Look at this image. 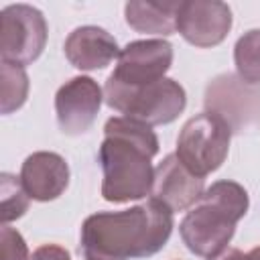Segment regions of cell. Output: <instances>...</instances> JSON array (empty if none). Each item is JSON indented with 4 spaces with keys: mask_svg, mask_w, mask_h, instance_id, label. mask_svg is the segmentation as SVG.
Masks as SVG:
<instances>
[{
    "mask_svg": "<svg viewBox=\"0 0 260 260\" xmlns=\"http://www.w3.org/2000/svg\"><path fill=\"white\" fill-rule=\"evenodd\" d=\"M20 181L24 191L35 201H53L69 185L67 160L51 150H39L24 158L20 167Z\"/></svg>",
    "mask_w": 260,
    "mask_h": 260,
    "instance_id": "cell-12",
    "label": "cell"
},
{
    "mask_svg": "<svg viewBox=\"0 0 260 260\" xmlns=\"http://www.w3.org/2000/svg\"><path fill=\"white\" fill-rule=\"evenodd\" d=\"M28 246L22 234L8 223L0 228V260H28Z\"/></svg>",
    "mask_w": 260,
    "mask_h": 260,
    "instance_id": "cell-18",
    "label": "cell"
},
{
    "mask_svg": "<svg viewBox=\"0 0 260 260\" xmlns=\"http://www.w3.org/2000/svg\"><path fill=\"white\" fill-rule=\"evenodd\" d=\"M205 112L217 116L232 134L252 132L260 126V85L244 81L238 73L213 77L203 95Z\"/></svg>",
    "mask_w": 260,
    "mask_h": 260,
    "instance_id": "cell-6",
    "label": "cell"
},
{
    "mask_svg": "<svg viewBox=\"0 0 260 260\" xmlns=\"http://www.w3.org/2000/svg\"><path fill=\"white\" fill-rule=\"evenodd\" d=\"M104 100V89L95 79L77 75L65 81L55 93L57 124L63 134L79 136L91 128Z\"/></svg>",
    "mask_w": 260,
    "mask_h": 260,
    "instance_id": "cell-10",
    "label": "cell"
},
{
    "mask_svg": "<svg viewBox=\"0 0 260 260\" xmlns=\"http://www.w3.org/2000/svg\"><path fill=\"white\" fill-rule=\"evenodd\" d=\"M248 256H250V260H260V246L252 248V250L248 252Z\"/></svg>",
    "mask_w": 260,
    "mask_h": 260,
    "instance_id": "cell-21",
    "label": "cell"
},
{
    "mask_svg": "<svg viewBox=\"0 0 260 260\" xmlns=\"http://www.w3.org/2000/svg\"><path fill=\"white\" fill-rule=\"evenodd\" d=\"M28 260H71V254L59 244H43L30 254Z\"/></svg>",
    "mask_w": 260,
    "mask_h": 260,
    "instance_id": "cell-19",
    "label": "cell"
},
{
    "mask_svg": "<svg viewBox=\"0 0 260 260\" xmlns=\"http://www.w3.org/2000/svg\"><path fill=\"white\" fill-rule=\"evenodd\" d=\"M173 211L156 199L122 211H98L81 225L85 260L148 258L165 248L173 234Z\"/></svg>",
    "mask_w": 260,
    "mask_h": 260,
    "instance_id": "cell-1",
    "label": "cell"
},
{
    "mask_svg": "<svg viewBox=\"0 0 260 260\" xmlns=\"http://www.w3.org/2000/svg\"><path fill=\"white\" fill-rule=\"evenodd\" d=\"M232 10L219 0H185L177 10V32L193 47L209 49L228 37Z\"/></svg>",
    "mask_w": 260,
    "mask_h": 260,
    "instance_id": "cell-9",
    "label": "cell"
},
{
    "mask_svg": "<svg viewBox=\"0 0 260 260\" xmlns=\"http://www.w3.org/2000/svg\"><path fill=\"white\" fill-rule=\"evenodd\" d=\"M207 260H250V256H248V252H242L238 248H225L223 252H219L217 256L207 258Z\"/></svg>",
    "mask_w": 260,
    "mask_h": 260,
    "instance_id": "cell-20",
    "label": "cell"
},
{
    "mask_svg": "<svg viewBox=\"0 0 260 260\" xmlns=\"http://www.w3.org/2000/svg\"><path fill=\"white\" fill-rule=\"evenodd\" d=\"M28 98V75L24 67L0 63V112L12 114L24 106Z\"/></svg>",
    "mask_w": 260,
    "mask_h": 260,
    "instance_id": "cell-15",
    "label": "cell"
},
{
    "mask_svg": "<svg viewBox=\"0 0 260 260\" xmlns=\"http://www.w3.org/2000/svg\"><path fill=\"white\" fill-rule=\"evenodd\" d=\"M104 100L112 110L124 114V118L142 122L146 126L171 124L187 106L183 85L171 77L132 87L116 81L110 75L104 85Z\"/></svg>",
    "mask_w": 260,
    "mask_h": 260,
    "instance_id": "cell-4",
    "label": "cell"
},
{
    "mask_svg": "<svg viewBox=\"0 0 260 260\" xmlns=\"http://www.w3.org/2000/svg\"><path fill=\"white\" fill-rule=\"evenodd\" d=\"M100 144L102 197L110 203L136 201L150 195L154 169L152 156L158 154V138L152 126L114 116L104 126Z\"/></svg>",
    "mask_w": 260,
    "mask_h": 260,
    "instance_id": "cell-2",
    "label": "cell"
},
{
    "mask_svg": "<svg viewBox=\"0 0 260 260\" xmlns=\"http://www.w3.org/2000/svg\"><path fill=\"white\" fill-rule=\"evenodd\" d=\"M0 59L12 65H30L47 45L49 26L43 12L30 4H10L0 12Z\"/></svg>",
    "mask_w": 260,
    "mask_h": 260,
    "instance_id": "cell-7",
    "label": "cell"
},
{
    "mask_svg": "<svg viewBox=\"0 0 260 260\" xmlns=\"http://www.w3.org/2000/svg\"><path fill=\"white\" fill-rule=\"evenodd\" d=\"M234 63L244 81L260 85V28L248 30L236 41Z\"/></svg>",
    "mask_w": 260,
    "mask_h": 260,
    "instance_id": "cell-16",
    "label": "cell"
},
{
    "mask_svg": "<svg viewBox=\"0 0 260 260\" xmlns=\"http://www.w3.org/2000/svg\"><path fill=\"white\" fill-rule=\"evenodd\" d=\"M28 193L22 187L20 177H14L10 173L0 175V219L2 225L10 223L12 219H18L28 209Z\"/></svg>",
    "mask_w": 260,
    "mask_h": 260,
    "instance_id": "cell-17",
    "label": "cell"
},
{
    "mask_svg": "<svg viewBox=\"0 0 260 260\" xmlns=\"http://www.w3.org/2000/svg\"><path fill=\"white\" fill-rule=\"evenodd\" d=\"M248 207V191L240 183L230 179L211 183L179 223L183 244L195 256H217L228 248L236 223L246 215Z\"/></svg>",
    "mask_w": 260,
    "mask_h": 260,
    "instance_id": "cell-3",
    "label": "cell"
},
{
    "mask_svg": "<svg viewBox=\"0 0 260 260\" xmlns=\"http://www.w3.org/2000/svg\"><path fill=\"white\" fill-rule=\"evenodd\" d=\"M179 2H126L124 16L130 28L146 35L169 37L177 32Z\"/></svg>",
    "mask_w": 260,
    "mask_h": 260,
    "instance_id": "cell-14",
    "label": "cell"
},
{
    "mask_svg": "<svg viewBox=\"0 0 260 260\" xmlns=\"http://www.w3.org/2000/svg\"><path fill=\"white\" fill-rule=\"evenodd\" d=\"M173 65V45L165 39H144L128 43L118 57L116 69L110 73L124 85H148L165 79Z\"/></svg>",
    "mask_w": 260,
    "mask_h": 260,
    "instance_id": "cell-8",
    "label": "cell"
},
{
    "mask_svg": "<svg viewBox=\"0 0 260 260\" xmlns=\"http://www.w3.org/2000/svg\"><path fill=\"white\" fill-rule=\"evenodd\" d=\"M203 191H205V181L193 175L179 160L175 152L167 154L154 169L150 197L167 205L173 213L191 209L201 199Z\"/></svg>",
    "mask_w": 260,
    "mask_h": 260,
    "instance_id": "cell-11",
    "label": "cell"
},
{
    "mask_svg": "<svg viewBox=\"0 0 260 260\" xmlns=\"http://www.w3.org/2000/svg\"><path fill=\"white\" fill-rule=\"evenodd\" d=\"M230 140L232 130L217 116L201 112L183 124L175 154L193 175L203 179L223 165Z\"/></svg>",
    "mask_w": 260,
    "mask_h": 260,
    "instance_id": "cell-5",
    "label": "cell"
},
{
    "mask_svg": "<svg viewBox=\"0 0 260 260\" xmlns=\"http://www.w3.org/2000/svg\"><path fill=\"white\" fill-rule=\"evenodd\" d=\"M67 61L81 71H95L108 67L120 57L116 39L102 26L85 24L69 32L63 45Z\"/></svg>",
    "mask_w": 260,
    "mask_h": 260,
    "instance_id": "cell-13",
    "label": "cell"
}]
</instances>
